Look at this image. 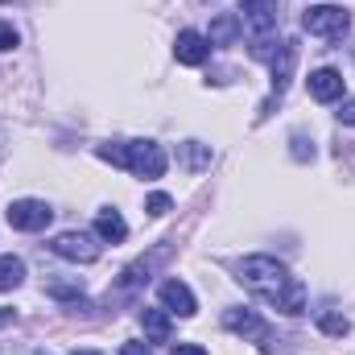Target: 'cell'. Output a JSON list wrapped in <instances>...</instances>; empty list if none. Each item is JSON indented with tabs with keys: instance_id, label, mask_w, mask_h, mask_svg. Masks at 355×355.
I'll list each match as a JSON object with an SVG mask.
<instances>
[{
	"instance_id": "obj_2",
	"label": "cell",
	"mask_w": 355,
	"mask_h": 355,
	"mask_svg": "<svg viewBox=\"0 0 355 355\" xmlns=\"http://www.w3.org/2000/svg\"><path fill=\"white\" fill-rule=\"evenodd\" d=\"M302 25H306V33H314V37H343V33L352 29V12L339 8V4H310V8L302 12Z\"/></svg>"
},
{
	"instance_id": "obj_19",
	"label": "cell",
	"mask_w": 355,
	"mask_h": 355,
	"mask_svg": "<svg viewBox=\"0 0 355 355\" xmlns=\"http://www.w3.org/2000/svg\"><path fill=\"white\" fill-rule=\"evenodd\" d=\"M46 293H50V297H79V293H83V285H75V281H50V285H46Z\"/></svg>"
},
{
	"instance_id": "obj_4",
	"label": "cell",
	"mask_w": 355,
	"mask_h": 355,
	"mask_svg": "<svg viewBox=\"0 0 355 355\" xmlns=\"http://www.w3.org/2000/svg\"><path fill=\"white\" fill-rule=\"evenodd\" d=\"M50 248H54V257L75 261V265H95L99 261V236H91V232H58Z\"/></svg>"
},
{
	"instance_id": "obj_17",
	"label": "cell",
	"mask_w": 355,
	"mask_h": 355,
	"mask_svg": "<svg viewBox=\"0 0 355 355\" xmlns=\"http://www.w3.org/2000/svg\"><path fill=\"white\" fill-rule=\"evenodd\" d=\"M318 331H322V335H335V339H343V335L352 331V322H347L343 314H318Z\"/></svg>"
},
{
	"instance_id": "obj_9",
	"label": "cell",
	"mask_w": 355,
	"mask_h": 355,
	"mask_svg": "<svg viewBox=\"0 0 355 355\" xmlns=\"http://www.w3.org/2000/svg\"><path fill=\"white\" fill-rule=\"evenodd\" d=\"M162 306L178 314V318H194V310H198V302H194V293H190V285L186 281H162Z\"/></svg>"
},
{
	"instance_id": "obj_3",
	"label": "cell",
	"mask_w": 355,
	"mask_h": 355,
	"mask_svg": "<svg viewBox=\"0 0 355 355\" xmlns=\"http://www.w3.org/2000/svg\"><path fill=\"white\" fill-rule=\"evenodd\" d=\"M166 166H170V157H166V149L157 141H132L128 145V174L145 178V182H157L166 174Z\"/></svg>"
},
{
	"instance_id": "obj_5",
	"label": "cell",
	"mask_w": 355,
	"mask_h": 355,
	"mask_svg": "<svg viewBox=\"0 0 355 355\" xmlns=\"http://www.w3.org/2000/svg\"><path fill=\"white\" fill-rule=\"evenodd\" d=\"M4 219H8L12 232H42V227H50L54 211H50L42 198H17V202H8Z\"/></svg>"
},
{
	"instance_id": "obj_7",
	"label": "cell",
	"mask_w": 355,
	"mask_h": 355,
	"mask_svg": "<svg viewBox=\"0 0 355 355\" xmlns=\"http://www.w3.org/2000/svg\"><path fill=\"white\" fill-rule=\"evenodd\" d=\"M207 54H211V37H207V33H198V29H182V33H178L174 58L182 67H202Z\"/></svg>"
},
{
	"instance_id": "obj_21",
	"label": "cell",
	"mask_w": 355,
	"mask_h": 355,
	"mask_svg": "<svg viewBox=\"0 0 355 355\" xmlns=\"http://www.w3.org/2000/svg\"><path fill=\"white\" fill-rule=\"evenodd\" d=\"M170 355H207V352H202L198 343H174V352Z\"/></svg>"
},
{
	"instance_id": "obj_20",
	"label": "cell",
	"mask_w": 355,
	"mask_h": 355,
	"mask_svg": "<svg viewBox=\"0 0 355 355\" xmlns=\"http://www.w3.org/2000/svg\"><path fill=\"white\" fill-rule=\"evenodd\" d=\"M17 46H21V33H17L8 21H0V50H4V54H12Z\"/></svg>"
},
{
	"instance_id": "obj_22",
	"label": "cell",
	"mask_w": 355,
	"mask_h": 355,
	"mask_svg": "<svg viewBox=\"0 0 355 355\" xmlns=\"http://www.w3.org/2000/svg\"><path fill=\"white\" fill-rule=\"evenodd\" d=\"M339 120H343V124H355V99H343V107H339Z\"/></svg>"
},
{
	"instance_id": "obj_10",
	"label": "cell",
	"mask_w": 355,
	"mask_h": 355,
	"mask_svg": "<svg viewBox=\"0 0 355 355\" xmlns=\"http://www.w3.org/2000/svg\"><path fill=\"white\" fill-rule=\"evenodd\" d=\"M293 67H297V46H293V42H277V54H272V95H277V99L289 87Z\"/></svg>"
},
{
	"instance_id": "obj_24",
	"label": "cell",
	"mask_w": 355,
	"mask_h": 355,
	"mask_svg": "<svg viewBox=\"0 0 355 355\" xmlns=\"http://www.w3.org/2000/svg\"><path fill=\"white\" fill-rule=\"evenodd\" d=\"M71 355H103V352H95V347H75Z\"/></svg>"
},
{
	"instance_id": "obj_26",
	"label": "cell",
	"mask_w": 355,
	"mask_h": 355,
	"mask_svg": "<svg viewBox=\"0 0 355 355\" xmlns=\"http://www.w3.org/2000/svg\"><path fill=\"white\" fill-rule=\"evenodd\" d=\"M0 153H4V132H0Z\"/></svg>"
},
{
	"instance_id": "obj_25",
	"label": "cell",
	"mask_w": 355,
	"mask_h": 355,
	"mask_svg": "<svg viewBox=\"0 0 355 355\" xmlns=\"http://www.w3.org/2000/svg\"><path fill=\"white\" fill-rule=\"evenodd\" d=\"M12 322V310H0V327H8Z\"/></svg>"
},
{
	"instance_id": "obj_14",
	"label": "cell",
	"mask_w": 355,
	"mask_h": 355,
	"mask_svg": "<svg viewBox=\"0 0 355 355\" xmlns=\"http://www.w3.org/2000/svg\"><path fill=\"white\" fill-rule=\"evenodd\" d=\"M240 37V17L236 12H219L211 21V46H232Z\"/></svg>"
},
{
	"instance_id": "obj_12",
	"label": "cell",
	"mask_w": 355,
	"mask_h": 355,
	"mask_svg": "<svg viewBox=\"0 0 355 355\" xmlns=\"http://www.w3.org/2000/svg\"><path fill=\"white\" fill-rule=\"evenodd\" d=\"M141 327H145V339L149 343H170V310H162V306H145L141 310Z\"/></svg>"
},
{
	"instance_id": "obj_15",
	"label": "cell",
	"mask_w": 355,
	"mask_h": 355,
	"mask_svg": "<svg viewBox=\"0 0 355 355\" xmlns=\"http://www.w3.org/2000/svg\"><path fill=\"white\" fill-rule=\"evenodd\" d=\"M25 281V261L21 257H0V293L17 289Z\"/></svg>"
},
{
	"instance_id": "obj_1",
	"label": "cell",
	"mask_w": 355,
	"mask_h": 355,
	"mask_svg": "<svg viewBox=\"0 0 355 355\" xmlns=\"http://www.w3.org/2000/svg\"><path fill=\"white\" fill-rule=\"evenodd\" d=\"M240 285L289 318L306 310V285L297 277H289V268L272 257H244L240 261Z\"/></svg>"
},
{
	"instance_id": "obj_16",
	"label": "cell",
	"mask_w": 355,
	"mask_h": 355,
	"mask_svg": "<svg viewBox=\"0 0 355 355\" xmlns=\"http://www.w3.org/2000/svg\"><path fill=\"white\" fill-rule=\"evenodd\" d=\"M182 162H186V170H202V166H211V149L198 145V141H186L182 145Z\"/></svg>"
},
{
	"instance_id": "obj_18",
	"label": "cell",
	"mask_w": 355,
	"mask_h": 355,
	"mask_svg": "<svg viewBox=\"0 0 355 355\" xmlns=\"http://www.w3.org/2000/svg\"><path fill=\"white\" fill-rule=\"evenodd\" d=\"M170 207H174V198H170V194H162V190H157V194H149V202H145V211H149L153 219H162Z\"/></svg>"
},
{
	"instance_id": "obj_6",
	"label": "cell",
	"mask_w": 355,
	"mask_h": 355,
	"mask_svg": "<svg viewBox=\"0 0 355 355\" xmlns=\"http://www.w3.org/2000/svg\"><path fill=\"white\" fill-rule=\"evenodd\" d=\"M223 322H227V331H236V335L248 339V343H261V347L268 343V322L257 310H227Z\"/></svg>"
},
{
	"instance_id": "obj_13",
	"label": "cell",
	"mask_w": 355,
	"mask_h": 355,
	"mask_svg": "<svg viewBox=\"0 0 355 355\" xmlns=\"http://www.w3.org/2000/svg\"><path fill=\"white\" fill-rule=\"evenodd\" d=\"M95 236L107 240V244H120V240L128 236L124 215H120V211H99V215H95Z\"/></svg>"
},
{
	"instance_id": "obj_23",
	"label": "cell",
	"mask_w": 355,
	"mask_h": 355,
	"mask_svg": "<svg viewBox=\"0 0 355 355\" xmlns=\"http://www.w3.org/2000/svg\"><path fill=\"white\" fill-rule=\"evenodd\" d=\"M120 355H149V347H145V343H124Z\"/></svg>"
},
{
	"instance_id": "obj_8",
	"label": "cell",
	"mask_w": 355,
	"mask_h": 355,
	"mask_svg": "<svg viewBox=\"0 0 355 355\" xmlns=\"http://www.w3.org/2000/svg\"><path fill=\"white\" fill-rule=\"evenodd\" d=\"M240 8H244V25L257 33V37H265L277 29V8H281V0H240Z\"/></svg>"
},
{
	"instance_id": "obj_11",
	"label": "cell",
	"mask_w": 355,
	"mask_h": 355,
	"mask_svg": "<svg viewBox=\"0 0 355 355\" xmlns=\"http://www.w3.org/2000/svg\"><path fill=\"white\" fill-rule=\"evenodd\" d=\"M310 95L318 99V103H331V99H343V75L339 71H331V67H322V71H314L310 79Z\"/></svg>"
}]
</instances>
